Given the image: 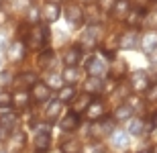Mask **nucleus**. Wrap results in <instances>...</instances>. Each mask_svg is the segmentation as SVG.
Returning a JSON list of instances; mask_svg holds the SVG:
<instances>
[{"mask_svg": "<svg viewBox=\"0 0 157 153\" xmlns=\"http://www.w3.org/2000/svg\"><path fill=\"white\" fill-rule=\"evenodd\" d=\"M88 74L90 76H96V78H104L106 71H108V65H106V59L102 55H94L90 61H88Z\"/></svg>", "mask_w": 157, "mask_h": 153, "instance_id": "nucleus-5", "label": "nucleus"}, {"mask_svg": "<svg viewBox=\"0 0 157 153\" xmlns=\"http://www.w3.org/2000/svg\"><path fill=\"white\" fill-rule=\"evenodd\" d=\"M25 135L23 133H17V135H12V149H21V147H25Z\"/></svg>", "mask_w": 157, "mask_h": 153, "instance_id": "nucleus-36", "label": "nucleus"}, {"mask_svg": "<svg viewBox=\"0 0 157 153\" xmlns=\"http://www.w3.org/2000/svg\"><path fill=\"white\" fill-rule=\"evenodd\" d=\"M82 59V47L78 45H71L63 51V63L65 65H78Z\"/></svg>", "mask_w": 157, "mask_h": 153, "instance_id": "nucleus-14", "label": "nucleus"}, {"mask_svg": "<svg viewBox=\"0 0 157 153\" xmlns=\"http://www.w3.org/2000/svg\"><path fill=\"white\" fill-rule=\"evenodd\" d=\"M149 153H157V143H155V145H153V149H151V151H149Z\"/></svg>", "mask_w": 157, "mask_h": 153, "instance_id": "nucleus-41", "label": "nucleus"}, {"mask_svg": "<svg viewBox=\"0 0 157 153\" xmlns=\"http://www.w3.org/2000/svg\"><path fill=\"white\" fill-rule=\"evenodd\" d=\"M145 92H147V100L149 102H157V82L149 84V88H147Z\"/></svg>", "mask_w": 157, "mask_h": 153, "instance_id": "nucleus-37", "label": "nucleus"}, {"mask_svg": "<svg viewBox=\"0 0 157 153\" xmlns=\"http://www.w3.org/2000/svg\"><path fill=\"white\" fill-rule=\"evenodd\" d=\"M153 2H157V0H153Z\"/></svg>", "mask_w": 157, "mask_h": 153, "instance_id": "nucleus-46", "label": "nucleus"}, {"mask_svg": "<svg viewBox=\"0 0 157 153\" xmlns=\"http://www.w3.org/2000/svg\"><path fill=\"white\" fill-rule=\"evenodd\" d=\"M2 21H4V14H2V12H0V25H2Z\"/></svg>", "mask_w": 157, "mask_h": 153, "instance_id": "nucleus-42", "label": "nucleus"}, {"mask_svg": "<svg viewBox=\"0 0 157 153\" xmlns=\"http://www.w3.org/2000/svg\"><path fill=\"white\" fill-rule=\"evenodd\" d=\"M25 53H27V45H25L23 41H14L10 47H8V59H10V61H23Z\"/></svg>", "mask_w": 157, "mask_h": 153, "instance_id": "nucleus-15", "label": "nucleus"}, {"mask_svg": "<svg viewBox=\"0 0 157 153\" xmlns=\"http://www.w3.org/2000/svg\"><path fill=\"white\" fill-rule=\"evenodd\" d=\"M47 37H49V33H47V27H43V25H33L31 27V31L27 33V47L31 49H41L47 45Z\"/></svg>", "mask_w": 157, "mask_h": 153, "instance_id": "nucleus-1", "label": "nucleus"}, {"mask_svg": "<svg viewBox=\"0 0 157 153\" xmlns=\"http://www.w3.org/2000/svg\"><path fill=\"white\" fill-rule=\"evenodd\" d=\"M63 14H65V18H67V23H71L74 27L84 23V8H82L78 2H67Z\"/></svg>", "mask_w": 157, "mask_h": 153, "instance_id": "nucleus-4", "label": "nucleus"}, {"mask_svg": "<svg viewBox=\"0 0 157 153\" xmlns=\"http://www.w3.org/2000/svg\"><path fill=\"white\" fill-rule=\"evenodd\" d=\"M35 84H37V74H33V71H23L14 78V88L17 90H29Z\"/></svg>", "mask_w": 157, "mask_h": 153, "instance_id": "nucleus-7", "label": "nucleus"}, {"mask_svg": "<svg viewBox=\"0 0 157 153\" xmlns=\"http://www.w3.org/2000/svg\"><path fill=\"white\" fill-rule=\"evenodd\" d=\"M131 2L128 0H117L114 2V6L110 8V14H112V18H117V21H124L127 18V14L131 12Z\"/></svg>", "mask_w": 157, "mask_h": 153, "instance_id": "nucleus-10", "label": "nucleus"}, {"mask_svg": "<svg viewBox=\"0 0 157 153\" xmlns=\"http://www.w3.org/2000/svg\"><path fill=\"white\" fill-rule=\"evenodd\" d=\"M139 33L135 29L127 31L124 35H121V39H118V47L121 49H137V45H139Z\"/></svg>", "mask_w": 157, "mask_h": 153, "instance_id": "nucleus-8", "label": "nucleus"}, {"mask_svg": "<svg viewBox=\"0 0 157 153\" xmlns=\"http://www.w3.org/2000/svg\"><path fill=\"white\" fill-rule=\"evenodd\" d=\"M114 131V118H98V120H92L90 124V137L92 139H102V137L112 135Z\"/></svg>", "mask_w": 157, "mask_h": 153, "instance_id": "nucleus-2", "label": "nucleus"}, {"mask_svg": "<svg viewBox=\"0 0 157 153\" xmlns=\"http://www.w3.org/2000/svg\"><path fill=\"white\" fill-rule=\"evenodd\" d=\"M39 17H41V12L37 6H33V8H29V14H27V21H29L31 25H37L39 23Z\"/></svg>", "mask_w": 157, "mask_h": 153, "instance_id": "nucleus-34", "label": "nucleus"}, {"mask_svg": "<svg viewBox=\"0 0 157 153\" xmlns=\"http://www.w3.org/2000/svg\"><path fill=\"white\" fill-rule=\"evenodd\" d=\"M112 143H114V147H127L128 145L127 133H122V131H112Z\"/></svg>", "mask_w": 157, "mask_h": 153, "instance_id": "nucleus-30", "label": "nucleus"}, {"mask_svg": "<svg viewBox=\"0 0 157 153\" xmlns=\"http://www.w3.org/2000/svg\"><path fill=\"white\" fill-rule=\"evenodd\" d=\"M10 100H12V96L6 92V90H2L0 92V106H8L10 104Z\"/></svg>", "mask_w": 157, "mask_h": 153, "instance_id": "nucleus-40", "label": "nucleus"}, {"mask_svg": "<svg viewBox=\"0 0 157 153\" xmlns=\"http://www.w3.org/2000/svg\"><path fill=\"white\" fill-rule=\"evenodd\" d=\"M17 123H18V118L14 112H0V127L6 133H12V131L17 129Z\"/></svg>", "mask_w": 157, "mask_h": 153, "instance_id": "nucleus-17", "label": "nucleus"}, {"mask_svg": "<svg viewBox=\"0 0 157 153\" xmlns=\"http://www.w3.org/2000/svg\"><path fill=\"white\" fill-rule=\"evenodd\" d=\"M49 2H59V0H49Z\"/></svg>", "mask_w": 157, "mask_h": 153, "instance_id": "nucleus-44", "label": "nucleus"}, {"mask_svg": "<svg viewBox=\"0 0 157 153\" xmlns=\"http://www.w3.org/2000/svg\"><path fill=\"white\" fill-rule=\"evenodd\" d=\"M61 104H63V102H59V100L49 102V106H47V110H45V118L49 120V123L55 120V118L59 117V112H61Z\"/></svg>", "mask_w": 157, "mask_h": 153, "instance_id": "nucleus-26", "label": "nucleus"}, {"mask_svg": "<svg viewBox=\"0 0 157 153\" xmlns=\"http://www.w3.org/2000/svg\"><path fill=\"white\" fill-rule=\"evenodd\" d=\"M78 124H80V118H78L76 112H70V114H65V117L59 120V127L63 131H67V133H70V131H76Z\"/></svg>", "mask_w": 157, "mask_h": 153, "instance_id": "nucleus-20", "label": "nucleus"}, {"mask_svg": "<svg viewBox=\"0 0 157 153\" xmlns=\"http://www.w3.org/2000/svg\"><path fill=\"white\" fill-rule=\"evenodd\" d=\"M29 100H31V94L27 90H17L14 94H12V104L17 106V108H27L29 106Z\"/></svg>", "mask_w": 157, "mask_h": 153, "instance_id": "nucleus-22", "label": "nucleus"}, {"mask_svg": "<svg viewBox=\"0 0 157 153\" xmlns=\"http://www.w3.org/2000/svg\"><path fill=\"white\" fill-rule=\"evenodd\" d=\"M59 14H61V8H59L57 2H47L43 6V10H41V17H43L45 23H55L59 18Z\"/></svg>", "mask_w": 157, "mask_h": 153, "instance_id": "nucleus-12", "label": "nucleus"}, {"mask_svg": "<svg viewBox=\"0 0 157 153\" xmlns=\"http://www.w3.org/2000/svg\"><path fill=\"white\" fill-rule=\"evenodd\" d=\"M92 102V94H88V92H84V94L80 96H74V102H71V112H76V114H80V112H86L88 104Z\"/></svg>", "mask_w": 157, "mask_h": 153, "instance_id": "nucleus-13", "label": "nucleus"}, {"mask_svg": "<svg viewBox=\"0 0 157 153\" xmlns=\"http://www.w3.org/2000/svg\"><path fill=\"white\" fill-rule=\"evenodd\" d=\"M141 47H143V51L145 53H151V51H155L157 49V33H153V31H149L143 39H141Z\"/></svg>", "mask_w": 157, "mask_h": 153, "instance_id": "nucleus-21", "label": "nucleus"}, {"mask_svg": "<svg viewBox=\"0 0 157 153\" xmlns=\"http://www.w3.org/2000/svg\"><path fill=\"white\" fill-rule=\"evenodd\" d=\"M143 23H147L149 27H153V29H157V10L147 12L145 17H143Z\"/></svg>", "mask_w": 157, "mask_h": 153, "instance_id": "nucleus-35", "label": "nucleus"}, {"mask_svg": "<svg viewBox=\"0 0 157 153\" xmlns=\"http://www.w3.org/2000/svg\"><path fill=\"white\" fill-rule=\"evenodd\" d=\"M143 17H145V12L141 10V8H131V12H128L127 14V18H124V21H127V25L128 27H139L141 23H143Z\"/></svg>", "mask_w": 157, "mask_h": 153, "instance_id": "nucleus-23", "label": "nucleus"}, {"mask_svg": "<svg viewBox=\"0 0 157 153\" xmlns=\"http://www.w3.org/2000/svg\"><path fill=\"white\" fill-rule=\"evenodd\" d=\"M51 145V137H49V127H39L35 135V147L37 151H47Z\"/></svg>", "mask_w": 157, "mask_h": 153, "instance_id": "nucleus-11", "label": "nucleus"}, {"mask_svg": "<svg viewBox=\"0 0 157 153\" xmlns=\"http://www.w3.org/2000/svg\"><path fill=\"white\" fill-rule=\"evenodd\" d=\"M2 39H4V35H0V45H2V43H4V41H2Z\"/></svg>", "mask_w": 157, "mask_h": 153, "instance_id": "nucleus-43", "label": "nucleus"}, {"mask_svg": "<svg viewBox=\"0 0 157 153\" xmlns=\"http://www.w3.org/2000/svg\"><path fill=\"white\" fill-rule=\"evenodd\" d=\"M100 35H102V29H100L98 25H88V29L82 33L80 37V43H82V47H88V49H92L98 45L100 41Z\"/></svg>", "mask_w": 157, "mask_h": 153, "instance_id": "nucleus-3", "label": "nucleus"}, {"mask_svg": "<svg viewBox=\"0 0 157 153\" xmlns=\"http://www.w3.org/2000/svg\"><path fill=\"white\" fill-rule=\"evenodd\" d=\"M114 2H117V0H96V6H98L100 10L110 12V8L114 6Z\"/></svg>", "mask_w": 157, "mask_h": 153, "instance_id": "nucleus-38", "label": "nucleus"}, {"mask_svg": "<svg viewBox=\"0 0 157 153\" xmlns=\"http://www.w3.org/2000/svg\"><path fill=\"white\" fill-rule=\"evenodd\" d=\"M49 96H51V88L43 82H37L33 88H31V98L35 102H47L49 100Z\"/></svg>", "mask_w": 157, "mask_h": 153, "instance_id": "nucleus-9", "label": "nucleus"}, {"mask_svg": "<svg viewBox=\"0 0 157 153\" xmlns=\"http://www.w3.org/2000/svg\"><path fill=\"white\" fill-rule=\"evenodd\" d=\"M61 82H63V78L53 74V76L49 78V84H47V86H49V88H61Z\"/></svg>", "mask_w": 157, "mask_h": 153, "instance_id": "nucleus-39", "label": "nucleus"}, {"mask_svg": "<svg viewBox=\"0 0 157 153\" xmlns=\"http://www.w3.org/2000/svg\"><path fill=\"white\" fill-rule=\"evenodd\" d=\"M51 63H53V53H51V51L41 53V57H39V67H49Z\"/></svg>", "mask_w": 157, "mask_h": 153, "instance_id": "nucleus-32", "label": "nucleus"}, {"mask_svg": "<svg viewBox=\"0 0 157 153\" xmlns=\"http://www.w3.org/2000/svg\"><path fill=\"white\" fill-rule=\"evenodd\" d=\"M149 76H147V71L143 70H137L131 74V88L135 90V92H145L147 88H149Z\"/></svg>", "mask_w": 157, "mask_h": 153, "instance_id": "nucleus-6", "label": "nucleus"}, {"mask_svg": "<svg viewBox=\"0 0 157 153\" xmlns=\"http://www.w3.org/2000/svg\"><path fill=\"white\" fill-rule=\"evenodd\" d=\"M86 114L90 120H98V118L104 117V102L102 100H92L86 108Z\"/></svg>", "mask_w": 157, "mask_h": 153, "instance_id": "nucleus-16", "label": "nucleus"}, {"mask_svg": "<svg viewBox=\"0 0 157 153\" xmlns=\"http://www.w3.org/2000/svg\"><path fill=\"white\" fill-rule=\"evenodd\" d=\"M84 88H86L88 94H100V92H104V82H102V78L90 76L84 82Z\"/></svg>", "mask_w": 157, "mask_h": 153, "instance_id": "nucleus-18", "label": "nucleus"}, {"mask_svg": "<svg viewBox=\"0 0 157 153\" xmlns=\"http://www.w3.org/2000/svg\"><path fill=\"white\" fill-rule=\"evenodd\" d=\"M61 151L63 153H80L82 151V141H78V139H67V141H63V145H61Z\"/></svg>", "mask_w": 157, "mask_h": 153, "instance_id": "nucleus-28", "label": "nucleus"}, {"mask_svg": "<svg viewBox=\"0 0 157 153\" xmlns=\"http://www.w3.org/2000/svg\"><path fill=\"white\" fill-rule=\"evenodd\" d=\"M53 153H63V151H53Z\"/></svg>", "mask_w": 157, "mask_h": 153, "instance_id": "nucleus-45", "label": "nucleus"}, {"mask_svg": "<svg viewBox=\"0 0 157 153\" xmlns=\"http://www.w3.org/2000/svg\"><path fill=\"white\" fill-rule=\"evenodd\" d=\"M74 96H76V88L70 84V86L59 88V98H57V100L59 102H70V100H74Z\"/></svg>", "mask_w": 157, "mask_h": 153, "instance_id": "nucleus-29", "label": "nucleus"}, {"mask_svg": "<svg viewBox=\"0 0 157 153\" xmlns=\"http://www.w3.org/2000/svg\"><path fill=\"white\" fill-rule=\"evenodd\" d=\"M143 131H145V123H143V120L137 118V120H131V123H128V133H131V135H141Z\"/></svg>", "mask_w": 157, "mask_h": 153, "instance_id": "nucleus-31", "label": "nucleus"}, {"mask_svg": "<svg viewBox=\"0 0 157 153\" xmlns=\"http://www.w3.org/2000/svg\"><path fill=\"white\" fill-rule=\"evenodd\" d=\"M133 117V106L131 104H121L114 110V120H131Z\"/></svg>", "mask_w": 157, "mask_h": 153, "instance_id": "nucleus-27", "label": "nucleus"}, {"mask_svg": "<svg viewBox=\"0 0 157 153\" xmlns=\"http://www.w3.org/2000/svg\"><path fill=\"white\" fill-rule=\"evenodd\" d=\"M108 71H110L112 80H121V78H124V74H127V61H124V59H114L112 65L108 67Z\"/></svg>", "mask_w": 157, "mask_h": 153, "instance_id": "nucleus-19", "label": "nucleus"}, {"mask_svg": "<svg viewBox=\"0 0 157 153\" xmlns=\"http://www.w3.org/2000/svg\"><path fill=\"white\" fill-rule=\"evenodd\" d=\"M153 129H157V108H153L147 117V131H153Z\"/></svg>", "mask_w": 157, "mask_h": 153, "instance_id": "nucleus-33", "label": "nucleus"}, {"mask_svg": "<svg viewBox=\"0 0 157 153\" xmlns=\"http://www.w3.org/2000/svg\"><path fill=\"white\" fill-rule=\"evenodd\" d=\"M84 21H88L90 25H98L100 23V8L96 4H90L84 10Z\"/></svg>", "mask_w": 157, "mask_h": 153, "instance_id": "nucleus-24", "label": "nucleus"}, {"mask_svg": "<svg viewBox=\"0 0 157 153\" xmlns=\"http://www.w3.org/2000/svg\"><path fill=\"white\" fill-rule=\"evenodd\" d=\"M61 78H63V82H67V84H74L80 80V70H78L76 65H65V71L61 74Z\"/></svg>", "mask_w": 157, "mask_h": 153, "instance_id": "nucleus-25", "label": "nucleus"}]
</instances>
